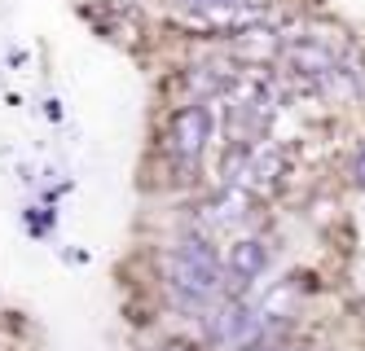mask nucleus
I'll return each mask as SVG.
<instances>
[{"label": "nucleus", "mask_w": 365, "mask_h": 351, "mask_svg": "<svg viewBox=\"0 0 365 351\" xmlns=\"http://www.w3.org/2000/svg\"><path fill=\"white\" fill-rule=\"evenodd\" d=\"M207 141H212V110L207 105H185V110H176V119H172V158L180 167H194L198 158H202V150H207Z\"/></svg>", "instance_id": "f03ea898"}, {"label": "nucleus", "mask_w": 365, "mask_h": 351, "mask_svg": "<svg viewBox=\"0 0 365 351\" xmlns=\"http://www.w3.org/2000/svg\"><path fill=\"white\" fill-rule=\"evenodd\" d=\"M356 180H361V184H365V150H361V154H356Z\"/></svg>", "instance_id": "39448f33"}, {"label": "nucleus", "mask_w": 365, "mask_h": 351, "mask_svg": "<svg viewBox=\"0 0 365 351\" xmlns=\"http://www.w3.org/2000/svg\"><path fill=\"white\" fill-rule=\"evenodd\" d=\"M264 263H269V251H264V241H255V237H242V241H233V251H229V263H225V281H233V285H247V281H255L259 273H264Z\"/></svg>", "instance_id": "7ed1b4c3"}, {"label": "nucleus", "mask_w": 365, "mask_h": 351, "mask_svg": "<svg viewBox=\"0 0 365 351\" xmlns=\"http://www.w3.org/2000/svg\"><path fill=\"white\" fill-rule=\"evenodd\" d=\"M198 9H229V5H242V0H190Z\"/></svg>", "instance_id": "20e7f679"}, {"label": "nucleus", "mask_w": 365, "mask_h": 351, "mask_svg": "<svg viewBox=\"0 0 365 351\" xmlns=\"http://www.w3.org/2000/svg\"><path fill=\"white\" fill-rule=\"evenodd\" d=\"M168 285L185 308H212L225 294V263L212 251V241L185 237L168 255Z\"/></svg>", "instance_id": "f257e3e1"}]
</instances>
